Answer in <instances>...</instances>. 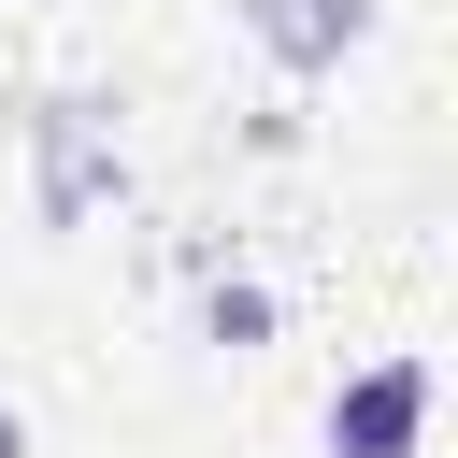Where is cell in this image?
Returning a JSON list of instances; mask_svg holds the SVG:
<instances>
[{
	"label": "cell",
	"instance_id": "obj_2",
	"mask_svg": "<svg viewBox=\"0 0 458 458\" xmlns=\"http://www.w3.org/2000/svg\"><path fill=\"white\" fill-rule=\"evenodd\" d=\"M243 29H258V57L286 86H315V72H344L372 43V0H243Z\"/></svg>",
	"mask_w": 458,
	"mask_h": 458
},
{
	"label": "cell",
	"instance_id": "obj_3",
	"mask_svg": "<svg viewBox=\"0 0 458 458\" xmlns=\"http://www.w3.org/2000/svg\"><path fill=\"white\" fill-rule=\"evenodd\" d=\"M0 458H29V415H14V401H0Z\"/></svg>",
	"mask_w": 458,
	"mask_h": 458
},
{
	"label": "cell",
	"instance_id": "obj_1",
	"mask_svg": "<svg viewBox=\"0 0 458 458\" xmlns=\"http://www.w3.org/2000/svg\"><path fill=\"white\" fill-rule=\"evenodd\" d=\"M429 444V358H372L329 386V458H415Z\"/></svg>",
	"mask_w": 458,
	"mask_h": 458
}]
</instances>
